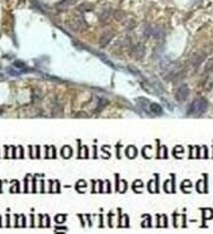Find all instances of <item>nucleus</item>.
<instances>
[{
    "instance_id": "1",
    "label": "nucleus",
    "mask_w": 213,
    "mask_h": 234,
    "mask_svg": "<svg viewBox=\"0 0 213 234\" xmlns=\"http://www.w3.org/2000/svg\"><path fill=\"white\" fill-rule=\"evenodd\" d=\"M207 109V101L200 98V99H197L192 103L191 108H190V111L188 114H193V115H201L202 112H205Z\"/></svg>"
},
{
    "instance_id": "2",
    "label": "nucleus",
    "mask_w": 213,
    "mask_h": 234,
    "mask_svg": "<svg viewBox=\"0 0 213 234\" xmlns=\"http://www.w3.org/2000/svg\"><path fill=\"white\" fill-rule=\"evenodd\" d=\"M187 96H188V88L186 85H182L181 88H179V90L176 92V98L180 102H182V101H185L187 98Z\"/></svg>"
}]
</instances>
